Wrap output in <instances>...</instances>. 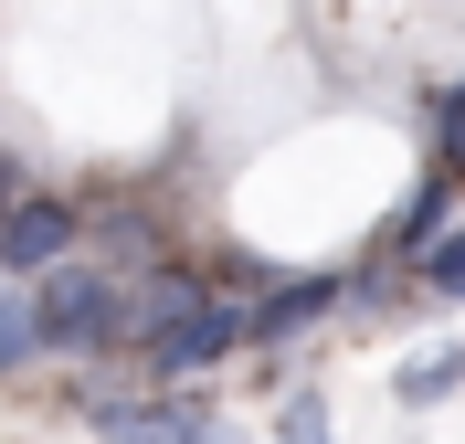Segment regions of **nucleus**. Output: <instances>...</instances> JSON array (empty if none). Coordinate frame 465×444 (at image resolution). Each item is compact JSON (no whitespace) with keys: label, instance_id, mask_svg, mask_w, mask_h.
I'll return each mask as SVG.
<instances>
[{"label":"nucleus","instance_id":"1","mask_svg":"<svg viewBox=\"0 0 465 444\" xmlns=\"http://www.w3.org/2000/svg\"><path fill=\"white\" fill-rule=\"evenodd\" d=\"M32 328H43L54 360H85V350L138 339V296L116 275H95V265H54V275H32Z\"/></svg>","mask_w":465,"mask_h":444},{"label":"nucleus","instance_id":"11","mask_svg":"<svg viewBox=\"0 0 465 444\" xmlns=\"http://www.w3.org/2000/svg\"><path fill=\"white\" fill-rule=\"evenodd\" d=\"M434 159H444V170H465V85L444 95V127H434Z\"/></svg>","mask_w":465,"mask_h":444},{"label":"nucleus","instance_id":"4","mask_svg":"<svg viewBox=\"0 0 465 444\" xmlns=\"http://www.w3.org/2000/svg\"><path fill=\"white\" fill-rule=\"evenodd\" d=\"M74 233H85V212L74 202H54V191H22V212L0 222V275H54V265H74Z\"/></svg>","mask_w":465,"mask_h":444},{"label":"nucleus","instance_id":"3","mask_svg":"<svg viewBox=\"0 0 465 444\" xmlns=\"http://www.w3.org/2000/svg\"><path fill=\"white\" fill-rule=\"evenodd\" d=\"M85 423H95V444H223V423L191 391H170V402H106V391H85Z\"/></svg>","mask_w":465,"mask_h":444},{"label":"nucleus","instance_id":"9","mask_svg":"<svg viewBox=\"0 0 465 444\" xmlns=\"http://www.w3.org/2000/svg\"><path fill=\"white\" fill-rule=\"evenodd\" d=\"M434 233H444V180H423V191L402 202V222H391V243H402V254H423Z\"/></svg>","mask_w":465,"mask_h":444},{"label":"nucleus","instance_id":"7","mask_svg":"<svg viewBox=\"0 0 465 444\" xmlns=\"http://www.w3.org/2000/svg\"><path fill=\"white\" fill-rule=\"evenodd\" d=\"M444 391H465V350H423V360L402 370V402H412V413H434Z\"/></svg>","mask_w":465,"mask_h":444},{"label":"nucleus","instance_id":"8","mask_svg":"<svg viewBox=\"0 0 465 444\" xmlns=\"http://www.w3.org/2000/svg\"><path fill=\"white\" fill-rule=\"evenodd\" d=\"M423 307H465V233L423 243Z\"/></svg>","mask_w":465,"mask_h":444},{"label":"nucleus","instance_id":"12","mask_svg":"<svg viewBox=\"0 0 465 444\" xmlns=\"http://www.w3.org/2000/svg\"><path fill=\"white\" fill-rule=\"evenodd\" d=\"M11 212H22V170H11V159H0V222H11Z\"/></svg>","mask_w":465,"mask_h":444},{"label":"nucleus","instance_id":"6","mask_svg":"<svg viewBox=\"0 0 465 444\" xmlns=\"http://www.w3.org/2000/svg\"><path fill=\"white\" fill-rule=\"evenodd\" d=\"M22 360H43V328H32V286L11 275V286H0V381H11Z\"/></svg>","mask_w":465,"mask_h":444},{"label":"nucleus","instance_id":"10","mask_svg":"<svg viewBox=\"0 0 465 444\" xmlns=\"http://www.w3.org/2000/svg\"><path fill=\"white\" fill-rule=\"evenodd\" d=\"M275 444H328V402H318V391H296V402H286V423H275Z\"/></svg>","mask_w":465,"mask_h":444},{"label":"nucleus","instance_id":"5","mask_svg":"<svg viewBox=\"0 0 465 444\" xmlns=\"http://www.w3.org/2000/svg\"><path fill=\"white\" fill-rule=\"evenodd\" d=\"M339 296H349L339 275H318V265H307V275H275V286H264V307H243V318H254V339L275 350V339H296V328H318Z\"/></svg>","mask_w":465,"mask_h":444},{"label":"nucleus","instance_id":"2","mask_svg":"<svg viewBox=\"0 0 465 444\" xmlns=\"http://www.w3.org/2000/svg\"><path fill=\"white\" fill-rule=\"evenodd\" d=\"M243 339H254V318H243V307H223V296H191L180 318L148 328L138 350H148V370H159V381H202V370H223Z\"/></svg>","mask_w":465,"mask_h":444}]
</instances>
